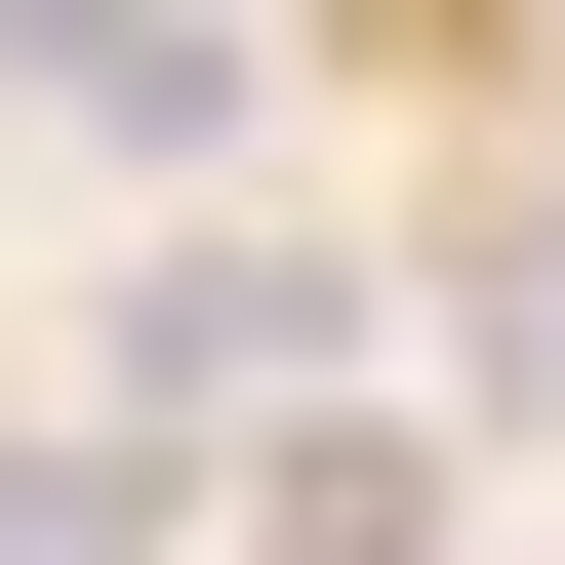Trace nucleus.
I'll list each match as a JSON object with an SVG mask.
<instances>
[{
	"instance_id": "nucleus-1",
	"label": "nucleus",
	"mask_w": 565,
	"mask_h": 565,
	"mask_svg": "<svg viewBox=\"0 0 565 565\" xmlns=\"http://www.w3.org/2000/svg\"><path fill=\"white\" fill-rule=\"evenodd\" d=\"M0 121H82V162H202V121H243V0H0Z\"/></svg>"
},
{
	"instance_id": "nucleus-2",
	"label": "nucleus",
	"mask_w": 565,
	"mask_h": 565,
	"mask_svg": "<svg viewBox=\"0 0 565 565\" xmlns=\"http://www.w3.org/2000/svg\"><path fill=\"white\" fill-rule=\"evenodd\" d=\"M282 364H323V243H162L121 282V404H282Z\"/></svg>"
},
{
	"instance_id": "nucleus-3",
	"label": "nucleus",
	"mask_w": 565,
	"mask_h": 565,
	"mask_svg": "<svg viewBox=\"0 0 565 565\" xmlns=\"http://www.w3.org/2000/svg\"><path fill=\"white\" fill-rule=\"evenodd\" d=\"M0 565H121V484H82V445H0Z\"/></svg>"
}]
</instances>
